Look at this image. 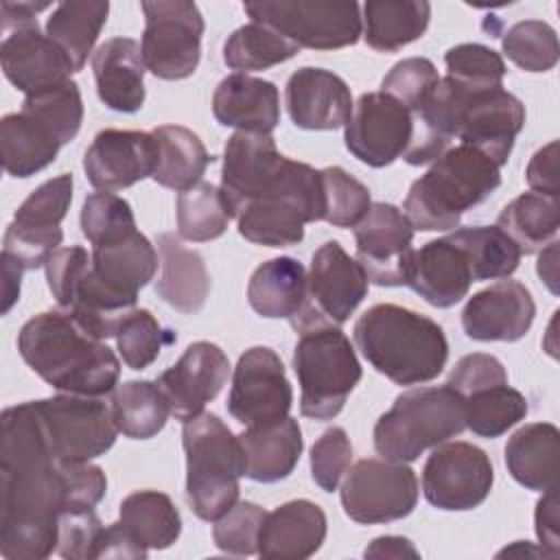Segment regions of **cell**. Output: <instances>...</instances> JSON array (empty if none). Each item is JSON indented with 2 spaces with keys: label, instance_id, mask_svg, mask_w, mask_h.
Returning <instances> with one entry per match:
<instances>
[{
  "label": "cell",
  "instance_id": "27",
  "mask_svg": "<svg viewBox=\"0 0 560 560\" xmlns=\"http://www.w3.org/2000/svg\"><path fill=\"white\" fill-rule=\"evenodd\" d=\"M98 98L114 112L133 114L144 105V59L131 37H112L92 55Z\"/></svg>",
  "mask_w": 560,
  "mask_h": 560
},
{
  "label": "cell",
  "instance_id": "6",
  "mask_svg": "<svg viewBox=\"0 0 560 560\" xmlns=\"http://www.w3.org/2000/svg\"><path fill=\"white\" fill-rule=\"evenodd\" d=\"M464 429V398L455 389L413 387L396 396L392 409L376 420L374 448L383 459L407 464Z\"/></svg>",
  "mask_w": 560,
  "mask_h": 560
},
{
  "label": "cell",
  "instance_id": "4",
  "mask_svg": "<svg viewBox=\"0 0 560 560\" xmlns=\"http://www.w3.org/2000/svg\"><path fill=\"white\" fill-rule=\"evenodd\" d=\"M501 166L475 147H448L433 166L411 184L405 217L416 230L438 232L459 225L462 214L486 201L501 184Z\"/></svg>",
  "mask_w": 560,
  "mask_h": 560
},
{
  "label": "cell",
  "instance_id": "44",
  "mask_svg": "<svg viewBox=\"0 0 560 560\" xmlns=\"http://www.w3.org/2000/svg\"><path fill=\"white\" fill-rule=\"evenodd\" d=\"M20 112L37 118L44 127H48L63 147L77 138L83 122V101L79 85L70 79L61 85L28 94L24 96Z\"/></svg>",
  "mask_w": 560,
  "mask_h": 560
},
{
  "label": "cell",
  "instance_id": "33",
  "mask_svg": "<svg viewBox=\"0 0 560 560\" xmlns=\"http://www.w3.org/2000/svg\"><path fill=\"white\" fill-rule=\"evenodd\" d=\"M361 20L370 48L396 52L424 35L431 20V4L424 0H368Z\"/></svg>",
  "mask_w": 560,
  "mask_h": 560
},
{
  "label": "cell",
  "instance_id": "20",
  "mask_svg": "<svg viewBox=\"0 0 560 560\" xmlns=\"http://www.w3.org/2000/svg\"><path fill=\"white\" fill-rule=\"evenodd\" d=\"M230 376V361L225 352L210 341L190 343L179 361L158 376L171 416L186 422L203 411V407L219 396Z\"/></svg>",
  "mask_w": 560,
  "mask_h": 560
},
{
  "label": "cell",
  "instance_id": "49",
  "mask_svg": "<svg viewBox=\"0 0 560 560\" xmlns=\"http://www.w3.org/2000/svg\"><path fill=\"white\" fill-rule=\"evenodd\" d=\"M136 217L127 199L114 192H92L81 206V232L92 243H105L127 232H133Z\"/></svg>",
  "mask_w": 560,
  "mask_h": 560
},
{
  "label": "cell",
  "instance_id": "25",
  "mask_svg": "<svg viewBox=\"0 0 560 560\" xmlns=\"http://www.w3.org/2000/svg\"><path fill=\"white\" fill-rule=\"evenodd\" d=\"M472 282L466 254L448 236L429 241L420 249H413L407 287H411L431 306H455L466 298Z\"/></svg>",
  "mask_w": 560,
  "mask_h": 560
},
{
  "label": "cell",
  "instance_id": "34",
  "mask_svg": "<svg viewBox=\"0 0 560 560\" xmlns=\"http://www.w3.org/2000/svg\"><path fill=\"white\" fill-rule=\"evenodd\" d=\"M158 144V162L153 182L164 188L184 192L201 182L212 155L206 151L199 136L182 125H162L153 131Z\"/></svg>",
  "mask_w": 560,
  "mask_h": 560
},
{
  "label": "cell",
  "instance_id": "37",
  "mask_svg": "<svg viewBox=\"0 0 560 560\" xmlns=\"http://www.w3.org/2000/svg\"><path fill=\"white\" fill-rule=\"evenodd\" d=\"M107 15V2H61L48 18L46 35L63 50L74 72L83 70Z\"/></svg>",
  "mask_w": 560,
  "mask_h": 560
},
{
  "label": "cell",
  "instance_id": "10",
  "mask_svg": "<svg viewBox=\"0 0 560 560\" xmlns=\"http://www.w3.org/2000/svg\"><path fill=\"white\" fill-rule=\"evenodd\" d=\"M368 276L359 260L337 243H324L306 273V300L289 319L298 332L319 326H341L368 295Z\"/></svg>",
  "mask_w": 560,
  "mask_h": 560
},
{
  "label": "cell",
  "instance_id": "5",
  "mask_svg": "<svg viewBox=\"0 0 560 560\" xmlns=\"http://www.w3.org/2000/svg\"><path fill=\"white\" fill-rule=\"evenodd\" d=\"M186 499L201 521H217L238 501L245 453L228 424L208 411L184 422Z\"/></svg>",
  "mask_w": 560,
  "mask_h": 560
},
{
  "label": "cell",
  "instance_id": "3",
  "mask_svg": "<svg viewBox=\"0 0 560 560\" xmlns=\"http://www.w3.org/2000/svg\"><path fill=\"white\" fill-rule=\"evenodd\" d=\"M363 359L396 385L433 381L446 365L448 341L438 322L398 304H374L354 324Z\"/></svg>",
  "mask_w": 560,
  "mask_h": 560
},
{
  "label": "cell",
  "instance_id": "17",
  "mask_svg": "<svg viewBox=\"0 0 560 560\" xmlns=\"http://www.w3.org/2000/svg\"><path fill=\"white\" fill-rule=\"evenodd\" d=\"M293 389L280 357L267 346H254L238 357L228 396V411L245 427L276 422L289 416Z\"/></svg>",
  "mask_w": 560,
  "mask_h": 560
},
{
  "label": "cell",
  "instance_id": "59",
  "mask_svg": "<svg viewBox=\"0 0 560 560\" xmlns=\"http://www.w3.org/2000/svg\"><path fill=\"white\" fill-rule=\"evenodd\" d=\"M363 556L365 558H420V551L405 536H378L365 547Z\"/></svg>",
  "mask_w": 560,
  "mask_h": 560
},
{
  "label": "cell",
  "instance_id": "24",
  "mask_svg": "<svg viewBox=\"0 0 560 560\" xmlns=\"http://www.w3.org/2000/svg\"><path fill=\"white\" fill-rule=\"evenodd\" d=\"M284 101L293 125L308 131L346 127L354 107L350 88L339 74L311 66L289 77Z\"/></svg>",
  "mask_w": 560,
  "mask_h": 560
},
{
  "label": "cell",
  "instance_id": "45",
  "mask_svg": "<svg viewBox=\"0 0 560 560\" xmlns=\"http://www.w3.org/2000/svg\"><path fill=\"white\" fill-rule=\"evenodd\" d=\"M503 55L527 72H547L558 63L560 48L553 26L542 20L516 22L501 39Z\"/></svg>",
  "mask_w": 560,
  "mask_h": 560
},
{
  "label": "cell",
  "instance_id": "1",
  "mask_svg": "<svg viewBox=\"0 0 560 560\" xmlns=\"http://www.w3.org/2000/svg\"><path fill=\"white\" fill-rule=\"evenodd\" d=\"M107 490L105 472L63 462L46 433L35 400L7 407L0 433V553L7 560L48 558L57 551L59 518L94 508Z\"/></svg>",
  "mask_w": 560,
  "mask_h": 560
},
{
  "label": "cell",
  "instance_id": "21",
  "mask_svg": "<svg viewBox=\"0 0 560 560\" xmlns=\"http://www.w3.org/2000/svg\"><path fill=\"white\" fill-rule=\"evenodd\" d=\"M155 162L158 144L153 133L103 129L83 155V171L94 188L112 192L153 177Z\"/></svg>",
  "mask_w": 560,
  "mask_h": 560
},
{
  "label": "cell",
  "instance_id": "35",
  "mask_svg": "<svg viewBox=\"0 0 560 560\" xmlns=\"http://www.w3.org/2000/svg\"><path fill=\"white\" fill-rule=\"evenodd\" d=\"M2 166L11 177H31L55 162L61 142L37 118L15 112L0 122Z\"/></svg>",
  "mask_w": 560,
  "mask_h": 560
},
{
  "label": "cell",
  "instance_id": "39",
  "mask_svg": "<svg viewBox=\"0 0 560 560\" xmlns=\"http://www.w3.org/2000/svg\"><path fill=\"white\" fill-rule=\"evenodd\" d=\"M112 413L122 435L149 440L164 429L171 407L158 381H127L112 394Z\"/></svg>",
  "mask_w": 560,
  "mask_h": 560
},
{
  "label": "cell",
  "instance_id": "36",
  "mask_svg": "<svg viewBox=\"0 0 560 560\" xmlns=\"http://www.w3.org/2000/svg\"><path fill=\"white\" fill-rule=\"evenodd\" d=\"M118 523L147 551L168 549L182 534V516L175 503L158 490H138L125 497Z\"/></svg>",
  "mask_w": 560,
  "mask_h": 560
},
{
  "label": "cell",
  "instance_id": "2",
  "mask_svg": "<svg viewBox=\"0 0 560 560\" xmlns=\"http://www.w3.org/2000/svg\"><path fill=\"white\" fill-rule=\"evenodd\" d=\"M18 350L39 378L66 394L103 396L116 389L120 376L114 350L88 335L70 313L31 317L18 335Z\"/></svg>",
  "mask_w": 560,
  "mask_h": 560
},
{
  "label": "cell",
  "instance_id": "23",
  "mask_svg": "<svg viewBox=\"0 0 560 560\" xmlns=\"http://www.w3.org/2000/svg\"><path fill=\"white\" fill-rule=\"evenodd\" d=\"M536 317L529 289L516 280H501L468 298L462 311L464 332L475 341H518Z\"/></svg>",
  "mask_w": 560,
  "mask_h": 560
},
{
  "label": "cell",
  "instance_id": "16",
  "mask_svg": "<svg viewBox=\"0 0 560 560\" xmlns=\"http://www.w3.org/2000/svg\"><path fill=\"white\" fill-rule=\"evenodd\" d=\"M494 483L492 462L475 444L442 442L422 468V492L427 501L446 512H464L481 505Z\"/></svg>",
  "mask_w": 560,
  "mask_h": 560
},
{
  "label": "cell",
  "instance_id": "13",
  "mask_svg": "<svg viewBox=\"0 0 560 560\" xmlns=\"http://www.w3.org/2000/svg\"><path fill=\"white\" fill-rule=\"evenodd\" d=\"M72 175L61 173L37 186L15 210L2 241V252L15 258L24 271L46 265L63 241L61 221L72 201Z\"/></svg>",
  "mask_w": 560,
  "mask_h": 560
},
{
  "label": "cell",
  "instance_id": "30",
  "mask_svg": "<svg viewBox=\"0 0 560 560\" xmlns=\"http://www.w3.org/2000/svg\"><path fill=\"white\" fill-rule=\"evenodd\" d=\"M238 442L245 453V477L260 483H273L289 477L304 448L302 429L291 416L247 427L238 435Z\"/></svg>",
  "mask_w": 560,
  "mask_h": 560
},
{
  "label": "cell",
  "instance_id": "56",
  "mask_svg": "<svg viewBox=\"0 0 560 560\" xmlns=\"http://www.w3.org/2000/svg\"><path fill=\"white\" fill-rule=\"evenodd\" d=\"M525 177L532 192L558 199V140H551L532 155Z\"/></svg>",
  "mask_w": 560,
  "mask_h": 560
},
{
  "label": "cell",
  "instance_id": "32",
  "mask_svg": "<svg viewBox=\"0 0 560 560\" xmlns=\"http://www.w3.org/2000/svg\"><path fill=\"white\" fill-rule=\"evenodd\" d=\"M306 300V269L300 260L280 256L258 265L247 282L249 306L267 319H291Z\"/></svg>",
  "mask_w": 560,
  "mask_h": 560
},
{
  "label": "cell",
  "instance_id": "54",
  "mask_svg": "<svg viewBox=\"0 0 560 560\" xmlns=\"http://www.w3.org/2000/svg\"><path fill=\"white\" fill-rule=\"evenodd\" d=\"M92 262V254H88V249H83L81 245H70V247H59L44 265L46 269V280H48V289L55 298V302L68 311L72 300H74V291L81 282V278L85 276V271L90 269Z\"/></svg>",
  "mask_w": 560,
  "mask_h": 560
},
{
  "label": "cell",
  "instance_id": "58",
  "mask_svg": "<svg viewBox=\"0 0 560 560\" xmlns=\"http://www.w3.org/2000/svg\"><path fill=\"white\" fill-rule=\"evenodd\" d=\"M149 551L144 547H140L125 529L122 525L116 521L109 527H103L96 549H94V558H147Z\"/></svg>",
  "mask_w": 560,
  "mask_h": 560
},
{
  "label": "cell",
  "instance_id": "7",
  "mask_svg": "<svg viewBox=\"0 0 560 560\" xmlns=\"http://www.w3.org/2000/svg\"><path fill=\"white\" fill-rule=\"evenodd\" d=\"M293 370L302 389L300 411L311 420H332L363 374L350 339L337 326L300 332Z\"/></svg>",
  "mask_w": 560,
  "mask_h": 560
},
{
  "label": "cell",
  "instance_id": "14",
  "mask_svg": "<svg viewBox=\"0 0 560 560\" xmlns=\"http://www.w3.org/2000/svg\"><path fill=\"white\" fill-rule=\"evenodd\" d=\"M418 503V477L402 462L361 459L357 462L343 486V512L363 525L392 523L413 512Z\"/></svg>",
  "mask_w": 560,
  "mask_h": 560
},
{
  "label": "cell",
  "instance_id": "18",
  "mask_svg": "<svg viewBox=\"0 0 560 560\" xmlns=\"http://www.w3.org/2000/svg\"><path fill=\"white\" fill-rule=\"evenodd\" d=\"M357 260L370 282L402 287L409 282L413 258V225L392 203L376 201L354 225Z\"/></svg>",
  "mask_w": 560,
  "mask_h": 560
},
{
  "label": "cell",
  "instance_id": "48",
  "mask_svg": "<svg viewBox=\"0 0 560 560\" xmlns=\"http://www.w3.org/2000/svg\"><path fill=\"white\" fill-rule=\"evenodd\" d=\"M446 77L472 90L503 88L505 63L501 55L483 44H457L444 55Z\"/></svg>",
  "mask_w": 560,
  "mask_h": 560
},
{
  "label": "cell",
  "instance_id": "19",
  "mask_svg": "<svg viewBox=\"0 0 560 560\" xmlns=\"http://www.w3.org/2000/svg\"><path fill=\"white\" fill-rule=\"evenodd\" d=\"M413 114L385 92L361 94L346 122V149L363 164L383 168L405 155Z\"/></svg>",
  "mask_w": 560,
  "mask_h": 560
},
{
  "label": "cell",
  "instance_id": "9",
  "mask_svg": "<svg viewBox=\"0 0 560 560\" xmlns=\"http://www.w3.org/2000/svg\"><path fill=\"white\" fill-rule=\"evenodd\" d=\"M243 9L252 22L278 31L298 48L332 50L352 46L363 35V20L357 2L260 0L245 2Z\"/></svg>",
  "mask_w": 560,
  "mask_h": 560
},
{
  "label": "cell",
  "instance_id": "55",
  "mask_svg": "<svg viewBox=\"0 0 560 560\" xmlns=\"http://www.w3.org/2000/svg\"><path fill=\"white\" fill-rule=\"evenodd\" d=\"M503 383H508V372L503 363L497 357L483 354V352H472L462 357L451 370L446 381V385L455 389L462 398L479 389L503 385Z\"/></svg>",
  "mask_w": 560,
  "mask_h": 560
},
{
  "label": "cell",
  "instance_id": "57",
  "mask_svg": "<svg viewBox=\"0 0 560 560\" xmlns=\"http://www.w3.org/2000/svg\"><path fill=\"white\" fill-rule=\"evenodd\" d=\"M534 523H536V536L540 540V547L551 556H560V514H558V497L556 488L545 490L542 499L536 503L534 512Z\"/></svg>",
  "mask_w": 560,
  "mask_h": 560
},
{
  "label": "cell",
  "instance_id": "47",
  "mask_svg": "<svg viewBox=\"0 0 560 560\" xmlns=\"http://www.w3.org/2000/svg\"><path fill=\"white\" fill-rule=\"evenodd\" d=\"M324 221L335 228H354L372 206L370 190L341 166L322 168Z\"/></svg>",
  "mask_w": 560,
  "mask_h": 560
},
{
  "label": "cell",
  "instance_id": "31",
  "mask_svg": "<svg viewBox=\"0 0 560 560\" xmlns=\"http://www.w3.org/2000/svg\"><path fill=\"white\" fill-rule=\"evenodd\" d=\"M560 431L551 422L521 427L505 444V466L512 479L527 490L558 488Z\"/></svg>",
  "mask_w": 560,
  "mask_h": 560
},
{
  "label": "cell",
  "instance_id": "50",
  "mask_svg": "<svg viewBox=\"0 0 560 560\" xmlns=\"http://www.w3.org/2000/svg\"><path fill=\"white\" fill-rule=\"evenodd\" d=\"M267 512L252 501H236L223 516L214 521V545L230 556L258 553V534Z\"/></svg>",
  "mask_w": 560,
  "mask_h": 560
},
{
  "label": "cell",
  "instance_id": "26",
  "mask_svg": "<svg viewBox=\"0 0 560 560\" xmlns=\"http://www.w3.org/2000/svg\"><path fill=\"white\" fill-rule=\"evenodd\" d=\"M326 538V514L308 501L295 499L267 512L258 534V556L278 560L311 558Z\"/></svg>",
  "mask_w": 560,
  "mask_h": 560
},
{
  "label": "cell",
  "instance_id": "46",
  "mask_svg": "<svg viewBox=\"0 0 560 560\" xmlns=\"http://www.w3.org/2000/svg\"><path fill=\"white\" fill-rule=\"evenodd\" d=\"M114 339L127 368L144 370L158 359L164 343L173 341L175 337L171 335V330H164L160 326L151 311L133 308L120 322Z\"/></svg>",
  "mask_w": 560,
  "mask_h": 560
},
{
  "label": "cell",
  "instance_id": "41",
  "mask_svg": "<svg viewBox=\"0 0 560 560\" xmlns=\"http://www.w3.org/2000/svg\"><path fill=\"white\" fill-rule=\"evenodd\" d=\"M295 52H300V48L293 42L258 22L236 28L223 44L225 66L238 70L241 74L278 66L291 59Z\"/></svg>",
  "mask_w": 560,
  "mask_h": 560
},
{
  "label": "cell",
  "instance_id": "22",
  "mask_svg": "<svg viewBox=\"0 0 560 560\" xmlns=\"http://www.w3.org/2000/svg\"><path fill=\"white\" fill-rule=\"evenodd\" d=\"M525 125L523 103L503 88L472 92L462 112L457 138L503 166Z\"/></svg>",
  "mask_w": 560,
  "mask_h": 560
},
{
  "label": "cell",
  "instance_id": "60",
  "mask_svg": "<svg viewBox=\"0 0 560 560\" xmlns=\"http://www.w3.org/2000/svg\"><path fill=\"white\" fill-rule=\"evenodd\" d=\"M0 260H2V313L7 315L11 311V306L20 300V284H22L24 267L4 252H2Z\"/></svg>",
  "mask_w": 560,
  "mask_h": 560
},
{
  "label": "cell",
  "instance_id": "53",
  "mask_svg": "<svg viewBox=\"0 0 560 560\" xmlns=\"http://www.w3.org/2000/svg\"><path fill=\"white\" fill-rule=\"evenodd\" d=\"M103 525L94 508L68 510L59 518L57 553L68 560H92Z\"/></svg>",
  "mask_w": 560,
  "mask_h": 560
},
{
  "label": "cell",
  "instance_id": "61",
  "mask_svg": "<svg viewBox=\"0 0 560 560\" xmlns=\"http://www.w3.org/2000/svg\"><path fill=\"white\" fill-rule=\"evenodd\" d=\"M536 271L540 280L547 284V289L556 295L558 293V241H551L549 245L542 247Z\"/></svg>",
  "mask_w": 560,
  "mask_h": 560
},
{
  "label": "cell",
  "instance_id": "29",
  "mask_svg": "<svg viewBox=\"0 0 560 560\" xmlns=\"http://www.w3.org/2000/svg\"><path fill=\"white\" fill-rule=\"evenodd\" d=\"M158 256L160 278L155 280V293L179 313H199L210 293V273L203 256L171 232L158 236Z\"/></svg>",
  "mask_w": 560,
  "mask_h": 560
},
{
  "label": "cell",
  "instance_id": "52",
  "mask_svg": "<svg viewBox=\"0 0 560 560\" xmlns=\"http://www.w3.org/2000/svg\"><path fill=\"white\" fill-rule=\"evenodd\" d=\"M352 462V444L341 427L326 429L311 448V477L324 490H337Z\"/></svg>",
  "mask_w": 560,
  "mask_h": 560
},
{
  "label": "cell",
  "instance_id": "11",
  "mask_svg": "<svg viewBox=\"0 0 560 560\" xmlns=\"http://www.w3.org/2000/svg\"><path fill=\"white\" fill-rule=\"evenodd\" d=\"M140 7L144 13L140 48L147 70L166 81L195 74L206 28L199 7L188 0H153Z\"/></svg>",
  "mask_w": 560,
  "mask_h": 560
},
{
  "label": "cell",
  "instance_id": "43",
  "mask_svg": "<svg viewBox=\"0 0 560 560\" xmlns=\"http://www.w3.org/2000/svg\"><path fill=\"white\" fill-rule=\"evenodd\" d=\"M525 416V396L508 383L464 396V422L475 435L481 438H499Z\"/></svg>",
  "mask_w": 560,
  "mask_h": 560
},
{
  "label": "cell",
  "instance_id": "15",
  "mask_svg": "<svg viewBox=\"0 0 560 560\" xmlns=\"http://www.w3.org/2000/svg\"><path fill=\"white\" fill-rule=\"evenodd\" d=\"M35 407L44 420L55 453L63 462H90L107 453L116 442L118 427L112 407L96 396L59 394L35 400Z\"/></svg>",
  "mask_w": 560,
  "mask_h": 560
},
{
  "label": "cell",
  "instance_id": "12",
  "mask_svg": "<svg viewBox=\"0 0 560 560\" xmlns=\"http://www.w3.org/2000/svg\"><path fill=\"white\" fill-rule=\"evenodd\" d=\"M302 162L284 158L271 133L236 131L230 136L223 153L221 192L232 210V217L256 199H265L287 190Z\"/></svg>",
  "mask_w": 560,
  "mask_h": 560
},
{
  "label": "cell",
  "instance_id": "51",
  "mask_svg": "<svg viewBox=\"0 0 560 560\" xmlns=\"http://www.w3.org/2000/svg\"><path fill=\"white\" fill-rule=\"evenodd\" d=\"M438 81L440 74L429 59L409 57L392 66V70L381 81V92L389 94L413 114L433 92Z\"/></svg>",
  "mask_w": 560,
  "mask_h": 560
},
{
  "label": "cell",
  "instance_id": "38",
  "mask_svg": "<svg viewBox=\"0 0 560 560\" xmlns=\"http://www.w3.org/2000/svg\"><path fill=\"white\" fill-rule=\"evenodd\" d=\"M497 225L516 243L521 254H534L556 241L560 228L558 199L523 192L501 210Z\"/></svg>",
  "mask_w": 560,
  "mask_h": 560
},
{
  "label": "cell",
  "instance_id": "28",
  "mask_svg": "<svg viewBox=\"0 0 560 560\" xmlns=\"http://www.w3.org/2000/svg\"><path fill=\"white\" fill-rule=\"evenodd\" d=\"M212 112L223 127L271 133L280 122L278 88L271 81L249 74H228L214 90Z\"/></svg>",
  "mask_w": 560,
  "mask_h": 560
},
{
  "label": "cell",
  "instance_id": "40",
  "mask_svg": "<svg viewBox=\"0 0 560 560\" xmlns=\"http://www.w3.org/2000/svg\"><path fill=\"white\" fill-rule=\"evenodd\" d=\"M448 238L466 254L472 280L508 278L521 262V249L499 225L459 228Z\"/></svg>",
  "mask_w": 560,
  "mask_h": 560
},
{
  "label": "cell",
  "instance_id": "8",
  "mask_svg": "<svg viewBox=\"0 0 560 560\" xmlns=\"http://www.w3.org/2000/svg\"><path fill=\"white\" fill-rule=\"evenodd\" d=\"M48 2H9L0 4L2 44L0 61L4 77L26 96L70 81L74 72L63 50L39 31L37 13Z\"/></svg>",
  "mask_w": 560,
  "mask_h": 560
},
{
  "label": "cell",
  "instance_id": "62",
  "mask_svg": "<svg viewBox=\"0 0 560 560\" xmlns=\"http://www.w3.org/2000/svg\"><path fill=\"white\" fill-rule=\"evenodd\" d=\"M499 558H503V556H532V558H551L542 547H532V542H523V540H516L512 547H505V549H501L499 553H497Z\"/></svg>",
  "mask_w": 560,
  "mask_h": 560
},
{
  "label": "cell",
  "instance_id": "42",
  "mask_svg": "<svg viewBox=\"0 0 560 560\" xmlns=\"http://www.w3.org/2000/svg\"><path fill=\"white\" fill-rule=\"evenodd\" d=\"M232 210L214 184L199 182L177 197V234L203 243L219 238L230 223Z\"/></svg>",
  "mask_w": 560,
  "mask_h": 560
}]
</instances>
